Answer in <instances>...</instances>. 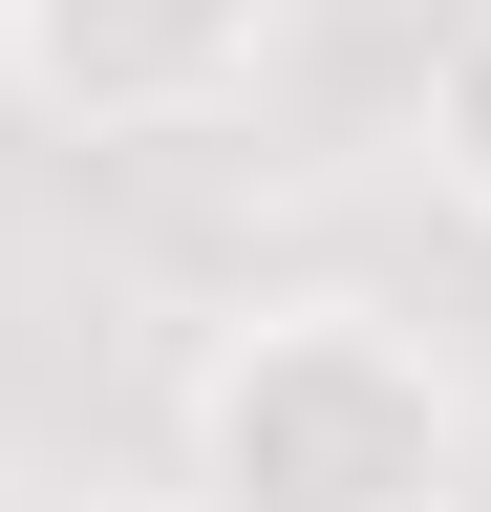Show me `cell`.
Segmentation results:
<instances>
[{"mask_svg":"<svg viewBox=\"0 0 491 512\" xmlns=\"http://www.w3.org/2000/svg\"><path fill=\"white\" fill-rule=\"evenodd\" d=\"M406 171H427V192H449V214L491 235V0H470L449 43H427V86H406Z\"/></svg>","mask_w":491,"mask_h":512,"instance_id":"3","label":"cell"},{"mask_svg":"<svg viewBox=\"0 0 491 512\" xmlns=\"http://www.w3.org/2000/svg\"><path fill=\"white\" fill-rule=\"evenodd\" d=\"M470 491H491V406L449 320L363 278H278L171 363V512H470Z\"/></svg>","mask_w":491,"mask_h":512,"instance_id":"1","label":"cell"},{"mask_svg":"<svg viewBox=\"0 0 491 512\" xmlns=\"http://www.w3.org/2000/svg\"><path fill=\"white\" fill-rule=\"evenodd\" d=\"M299 0H0V107L65 150H193L278 86Z\"/></svg>","mask_w":491,"mask_h":512,"instance_id":"2","label":"cell"}]
</instances>
